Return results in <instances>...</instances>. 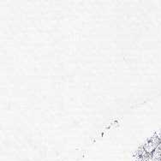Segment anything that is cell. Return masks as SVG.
I'll list each match as a JSON object with an SVG mask.
<instances>
[{
  "instance_id": "1",
  "label": "cell",
  "mask_w": 161,
  "mask_h": 161,
  "mask_svg": "<svg viewBox=\"0 0 161 161\" xmlns=\"http://www.w3.org/2000/svg\"><path fill=\"white\" fill-rule=\"evenodd\" d=\"M160 142L161 141L159 137L158 136V135H155V136L151 137L147 142H146L145 144L141 147V149L143 151V153L151 154Z\"/></svg>"
},
{
  "instance_id": "2",
  "label": "cell",
  "mask_w": 161,
  "mask_h": 161,
  "mask_svg": "<svg viewBox=\"0 0 161 161\" xmlns=\"http://www.w3.org/2000/svg\"><path fill=\"white\" fill-rule=\"evenodd\" d=\"M148 161H161V142L150 154Z\"/></svg>"
},
{
  "instance_id": "3",
  "label": "cell",
  "mask_w": 161,
  "mask_h": 161,
  "mask_svg": "<svg viewBox=\"0 0 161 161\" xmlns=\"http://www.w3.org/2000/svg\"><path fill=\"white\" fill-rule=\"evenodd\" d=\"M149 156H150V154H147V153H144V154H142V156L138 157V158H137L135 161H148Z\"/></svg>"
}]
</instances>
